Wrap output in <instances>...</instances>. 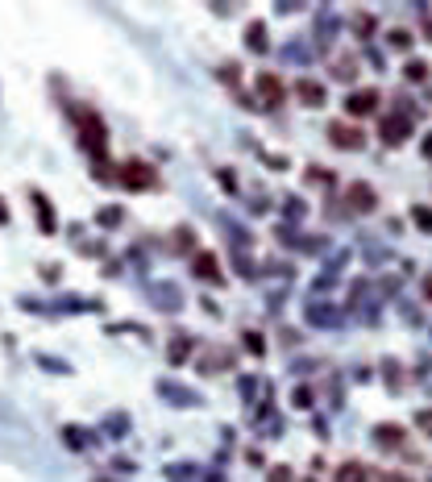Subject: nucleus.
<instances>
[{"label":"nucleus","instance_id":"1","mask_svg":"<svg viewBox=\"0 0 432 482\" xmlns=\"http://www.w3.org/2000/svg\"><path fill=\"white\" fill-rule=\"evenodd\" d=\"M79 145H83L96 163L108 154V133H104V125H100L96 113H79Z\"/></svg>","mask_w":432,"mask_h":482},{"label":"nucleus","instance_id":"2","mask_svg":"<svg viewBox=\"0 0 432 482\" xmlns=\"http://www.w3.org/2000/svg\"><path fill=\"white\" fill-rule=\"evenodd\" d=\"M117 183H120V188H129V192H150V188L158 183V175H154V167H150V163H142V158H129V163H120Z\"/></svg>","mask_w":432,"mask_h":482},{"label":"nucleus","instance_id":"3","mask_svg":"<svg viewBox=\"0 0 432 482\" xmlns=\"http://www.w3.org/2000/svg\"><path fill=\"white\" fill-rule=\"evenodd\" d=\"M379 138H383L386 145H403L411 138V117L408 113H386V117L379 120Z\"/></svg>","mask_w":432,"mask_h":482},{"label":"nucleus","instance_id":"4","mask_svg":"<svg viewBox=\"0 0 432 482\" xmlns=\"http://www.w3.org/2000/svg\"><path fill=\"white\" fill-rule=\"evenodd\" d=\"M233 362H237V354L229 345H208L200 354V374H225V370H233Z\"/></svg>","mask_w":432,"mask_h":482},{"label":"nucleus","instance_id":"5","mask_svg":"<svg viewBox=\"0 0 432 482\" xmlns=\"http://www.w3.org/2000/svg\"><path fill=\"white\" fill-rule=\"evenodd\" d=\"M345 204H349V212H374V208H379V192H374V188H370V183H349V188H345Z\"/></svg>","mask_w":432,"mask_h":482},{"label":"nucleus","instance_id":"6","mask_svg":"<svg viewBox=\"0 0 432 482\" xmlns=\"http://www.w3.org/2000/svg\"><path fill=\"white\" fill-rule=\"evenodd\" d=\"M329 142H333L336 150H361V145H366V133H361L358 125L333 120V125H329Z\"/></svg>","mask_w":432,"mask_h":482},{"label":"nucleus","instance_id":"7","mask_svg":"<svg viewBox=\"0 0 432 482\" xmlns=\"http://www.w3.org/2000/svg\"><path fill=\"white\" fill-rule=\"evenodd\" d=\"M192 275H195V279H204V283H212V287L225 283L220 262H216V254H208V250H195V254H192Z\"/></svg>","mask_w":432,"mask_h":482},{"label":"nucleus","instance_id":"8","mask_svg":"<svg viewBox=\"0 0 432 482\" xmlns=\"http://www.w3.org/2000/svg\"><path fill=\"white\" fill-rule=\"evenodd\" d=\"M379 88H358V92H354V96L345 100V113H349V117H370V113H374V108H379Z\"/></svg>","mask_w":432,"mask_h":482},{"label":"nucleus","instance_id":"9","mask_svg":"<svg viewBox=\"0 0 432 482\" xmlns=\"http://www.w3.org/2000/svg\"><path fill=\"white\" fill-rule=\"evenodd\" d=\"M258 96H262V104H266V108H274V104H283V96H287V88H283V79H279V75L262 71V75H258Z\"/></svg>","mask_w":432,"mask_h":482},{"label":"nucleus","instance_id":"10","mask_svg":"<svg viewBox=\"0 0 432 482\" xmlns=\"http://www.w3.org/2000/svg\"><path fill=\"white\" fill-rule=\"evenodd\" d=\"M295 96H299V104H304V108H320V104H324V83L304 75V79L295 83Z\"/></svg>","mask_w":432,"mask_h":482},{"label":"nucleus","instance_id":"11","mask_svg":"<svg viewBox=\"0 0 432 482\" xmlns=\"http://www.w3.org/2000/svg\"><path fill=\"white\" fill-rule=\"evenodd\" d=\"M403 424H391V420H386V424H374V445H379V449H403Z\"/></svg>","mask_w":432,"mask_h":482},{"label":"nucleus","instance_id":"12","mask_svg":"<svg viewBox=\"0 0 432 482\" xmlns=\"http://www.w3.org/2000/svg\"><path fill=\"white\" fill-rule=\"evenodd\" d=\"M34 212H38L42 233H54V229H58V217H54V208H50V200L42 192H34Z\"/></svg>","mask_w":432,"mask_h":482},{"label":"nucleus","instance_id":"13","mask_svg":"<svg viewBox=\"0 0 432 482\" xmlns=\"http://www.w3.org/2000/svg\"><path fill=\"white\" fill-rule=\"evenodd\" d=\"M187 354H192V333H175V341L167 345L170 366H183V362H187Z\"/></svg>","mask_w":432,"mask_h":482},{"label":"nucleus","instance_id":"14","mask_svg":"<svg viewBox=\"0 0 432 482\" xmlns=\"http://www.w3.org/2000/svg\"><path fill=\"white\" fill-rule=\"evenodd\" d=\"M333 478L336 482H370V474H366V466H361V461H341Z\"/></svg>","mask_w":432,"mask_h":482},{"label":"nucleus","instance_id":"15","mask_svg":"<svg viewBox=\"0 0 432 482\" xmlns=\"http://www.w3.org/2000/svg\"><path fill=\"white\" fill-rule=\"evenodd\" d=\"M333 75L341 83H354V79H358V58H354V54H341L333 63Z\"/></svg>","mask_w":432,"mask_h":482},{"label":"nucleus","instance_id":"16","mask_svg":"<svg viewBox=\"0 0 432 482\" xmlns=\"http://www.w3.org/2000/svg\"><path fill=\"white\" fill-rule=\"evenodd\" d=\"M170 250H175V254H187V250H195V233H192V225H179V229H175V233H170Z\"/></svg>","mask_w":432,"mask_h":482},{"label":"nucleus","instance_id":"17","mask_svg":"<svg viewBox=\"0 0 432 482\" xmlns=\"http://www.w3.org/2000/svg\"><path fill=\"white\" fill-rule=\"evenodd\" d=\"M250 50H266V25L262 21H250Z\"/></svg>","mask_w":432,"mask_h":482},{"label":"nucleus","instance_id":"18","mask_svg":"<svg viewBox=\"0 0 432 482\" xmlns=\"http://www.w3.org/2000/svg\"><path fill=\"white\" fill-rule=\"evenodd\" d=\"M403 75H408L411 83H424V79H428V63H420V58H411L408 67H403Z\"/></svg>","mask_w":432,"mask_h":482},{"label":"nucleus","instance_id":"19","mask_svg":"<svg viewBox=\"0 0 432 482\" xmlns=\"http://www.w3.org/2000/svg\"><path fill=\"white\" fill-rule=\"evenodd\" d=\"M411 220H416L424 233H432V208H411Z\"/></svg>","mask_w":432,"mask_h":482},{"label":"nucleus","instance_id":"20","mask_svg":"<svg viewBox=\"0 0 432 482\" xmlns=\"http://www.w3.org/2000/svg\"><path fill=\"white\" fill-rule=\"evenodd\" d=\"M391 46H395V50H411V34H408V29H391Z\"/></svg>","mask_w":432,"mask_h":482},{"label":"nucleus","instance_id":"21","mask_svg":"<svg viewBox=\"0 0 432 482\" xmlns=\"http://www.w3.org/2000/svg\"><path fill=\"white\" fill-rule=\"evenodd\" d=\"M416 429L424 436H432V408H424V411H416Z\"/></svg>","mask_w":432,"mask_h":482},{"label":"nucleus","instance_id":"22","mask_svg":"<svg viewBox=\"0 0 432 482\" xmlns=\"http://www.w3.org/2000/svg\"><path fill=\"white\" fill-rule=\"evenodd\" d=\"M354 29H358V34H370V29H374V17H370V13H358V17H354Z\"/></svg>","mask_w":432,"mask_h":482},{"label":"nucleus","instance_id":"23","mask_svg":"<svg viewBox=\"0 0 432 482\" xmlns=\"http://www.w3.org/2000/svg\"><path fill=\"white\" fill-rule=\"evenodd\" d=\"M100 225H120V208H104L100 212Z\"/></svg>","mask_w":432,"mask_h":482},{"label":"nucleus","instance_id":"24","mask_svg":"<svg viewBox=\"0 0 432 482\" xmlns=\"http://www.w3.org/2000/svg\"><path fill=\"white\" fill-rule=\"evenodd\" d=\"M295 408H312V391L299 386V391H295Z\"/></svg>","mask_w":432,"mask_h":482},{"label":"nucleus","instance_id":"25","mask_svg":"<svg viewBox=\"0 0 432 482\" xmlns=\"http://www.w3.org/2000/svg\"><path fill=\"white\" fill-rule=\"evenodd\" d=\"M270 482H291V470L287 466H274V470H270Z\"/></svg>","mask_w":432,"mask_h":482},{"label":"nucleus","instance_id":"26","mask_svg":"<svg viewBox=\"0 0 432 482\" xmlns=\"http://www.w3.org/2000/svg\"><path fill=\"white\" fill-rule=\"evenodd\" d=\"M245 345H250V354H262L266 345L258 341V333H245Z\"/></svg>","mask_w":432,"mask_h":482},{"label":"nucleus","instance_id":"27","mask_svg":"<svg viewBox=\"0 0 432 482\" xmlns=\"http://www.w3.org/2000/svg\"><path fill=\"white\" fill-rule=\"evenodd\" d=\"M379 482H411L408 474H379Z\"/></svg>","mask_w":432,"mask_h":482},{"label":"nucleus","instance_id":"28","mask_svg":"<svg viewBox=\"0 0 432 482\" xmlns=\"http://www.w3.org/2000/svg\"><path fill=\"white\" fill-rule=\"evenodd\" d=\"M420 150H424V158H432V133L424 138V145H420Z\"/></svg>","mask_w":432,"mask_h":482},{"label":"nucleus","instance_id":"29","mask_svg":"<svg viewBox=\"0 0 432 482\" xmlns=\"http://www.w3.org/2000/svg\"><path fill=\"white\" fill-rule=\"evenodd\" d=\"M0 225H9V208H4V200H0Z\"/></svg>","mask_w":432,"mask_h":482},{"label":"nucleus","instance_id":"30","mask_svg":"<svg viewBox=\"0 0 432 482\" xmlns=\"http://www.w3.org/2000/svg\"><path fill=\"white\" fill-rule=\"evenodd\" d=\"M424 291H428V299H432V279H428V283H424Z\"/></svg>","mask_w":432,"mask_h":482}]
</instances>
